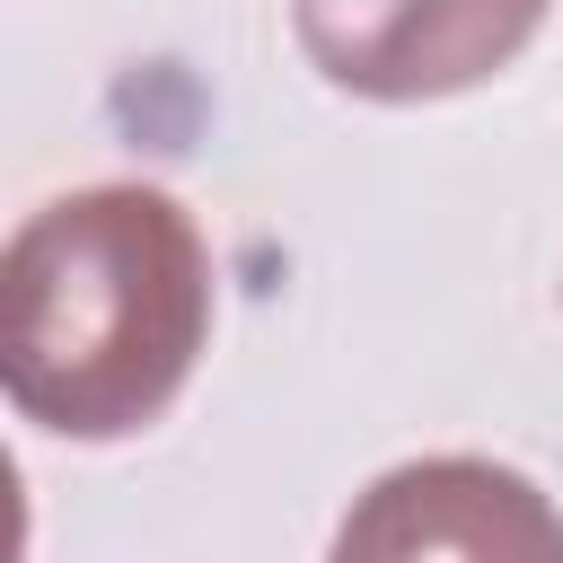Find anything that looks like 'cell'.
<instances>
[{"mask_svg":"<svg viewBox=\"0 0 563 563\" xmlns=\"http://www.w3.org/2000/svg\"><path fill=\"white\" fill-rule=\"evenodd\" d=\"M202 343L211 246L167 185H79L0 238V396L35 431H150Z\"/></svg>","mask_w":563,"mask_h":563,"instance_id":"6da1fadb","label":"cell"},{"mask_svg":"<svg viewBox=\"0 0 563 563\" xmlns=\"http://www.w3.org/2000/svg\"><path fill=\"white\" fill-rule=\"evenodd\" d=\"M554 0H290V35L343 97L431 106L510 70Z\"/></svg>","mask_w":563,"mask_h":563,"instance_id":"7a4b0ae2","label":"cell"},{"mask_svg":"<svg viewBox=\"0 0 563 563\" xmlns=\"http://www.w3.org/2000/svg\"><path fill=\"white\" fill-rule=\"evenodd\" d=\"M325 563H563V510L501 457H405L352 493Z\"/></svg>","mask_w":563,"mask_h":563,"instance_id":"3957f363","label":"cell"},{"mask_svg":"<svg viewBox=\"0 0 563 563\" xmlns=\"http://www.w3.org/2000/svg\"><path fill=\"white\" fill-rule=\"evenodd\" d=\"M26 537H35V510H26V475L0 440V563H26Z\"/></svg>","mask_w":563,"mask_h":563,"instance_id":"277c9868","label":"cell"}]
</instances>
